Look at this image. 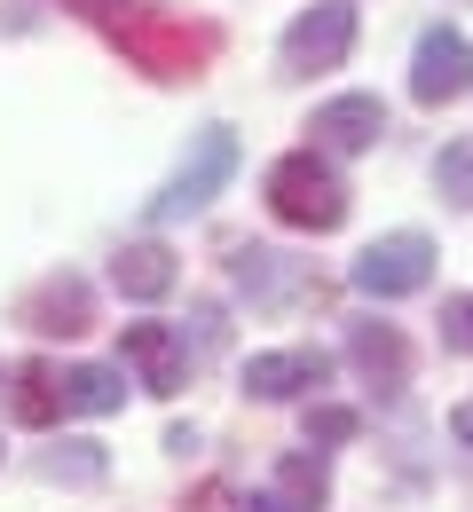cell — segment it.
I'll return each instance as SVG.
<instances>
[{"label": "cell", "instance_id": "10", "mask_svg": "<svg viewBox=\"0 0 473 512\" xmlns=\"http://www.w3.org/2000/svg\"><path fill=\"white\" fill-rule=\"evenodd\" d=\"M316 150L324 158H363V150H379V134H387V103L379 95H332V103H316Z\"/></svg>", "mask_w": 473, "mask_h": 512}, {"label": "cell", "instance_id": "12", "mask_svg": "<svg viewBox=\"0 0 473 512\" xmlns=\"http://www.w3.org/2000/svg\"><path fill=\"white\" fill-rule=\"evenodd\" d=\"M111 284H119V300L150 308V300H166V292L182 284V268H174V253H166L158 237H142V245H119V260H111Z\"/></svg>", "mask_w": 473, "mask_h": 512}, {"label": "cell", "instance_id": "4", "mask_svg": "<svg viewBox=\"0 0 473 512\" xmlns=\"http://www.w3.org/2000/svg\"><path fill=\"white\" fill-rule=\"evenodd\" d=\"M355 0H316V8H300L292 24H284V48H276V64L284 79H316V71H339L355 56Z\"/></svg>", "mask_w": 473, "mask_h": 512}, {"label": "cell", "instance_id": "6", "mask_svg": "<svg viewBox=\"0 0 473 512\" xmlns=\"http://www.w3.org/2000/svg\"><path fill=\"white\" fill-rule=\"evenodd\" d=\"M458 95H473V40L458 24H426L418 48H410V103L442 111V103H458Z\"/></svg>", "mask_w": 473, "mask_h": 512}, {"label": "cell", "instance_id": "15", "mask_svg": "<svg viewBox=\"0 0 473 512\" xmlns=\"http://www.w3.org/2000/svg\"><path fill=\"white\" fill-rule=\"evenodd\" d=\"M40 481H56V489H103V473H111V457L103 442H56L40 449V465H32Z\"/></svg>", "mask_w": 473, "mask_h": 512}, {"label": "cell", "instance_id": "22", "mask_svg": "<svg viewBox=\"0 0 473 512\" xmlns=\"http://www.w3.org/2000/svg\"><path fill=\"white\" fill-rule=\"evenodd\" d=\"M450 434H458V449H473V402H458V410H450Z\"/></svg>", "mask_w": 473, "mask_h": 512}, {"label": "cell", "instance_id": "20", "mask_svg": "<svg viewBox=\"0 0 473 512\" xmlns=\"http://www.w3.org/2000/svg\"><path fill=\"white\" fill-rule=\"evenodd\" d=\"M442 347H450V355H473V292H450V300H442Z\"/></svg>", "mask_w": 473, "mask_h": 512}, {"label": "cell", "instance_id": "19", "mask_svg": "<svg viewBox=\"0 0 473 512\" xmlns=\"http://www.w3.org/2000/svg\"><path fill=\"white\" fill-rule=\"evenodd\" d=\"M300 426H308V449H339V442H355V434H363V418H355V410H339V402H316Z\"/></svg>", "mask_w": 473, "mask_h": 512}, {"label": "cell", "instance_id": "8", "mask_svg": "<svg viewBox=\"0 0 473 512\" xmlns=\"http://www.w3.org/2000/svg\"><path fill=\"white\" fill-rule=\"evenodd\" d=\"M119 363L135 371L142 394H182V379H190V347H182V331L174 323H119Z\"/></svg>", "mask_w": 473, "mask_h": 512}, {"label": "cell", "instance_id": "17", "mask_svg": "<svg viewBox=\"0 0 473 512\" xmlns=\"http://www.w3.org/2000/svg\"><path fill=\"white\" fill-rule=\"evenodd\" d=\"M434 190H442V205L473 213V134L442 142V158H434Z\"/></svg>", "mask_w": 473, "mask_h": 512}, {"label": "cell", "instance_id": "2", "mask_svg": "<svg viewBox=\"0 0 473 512\" xmlns=\"http://www.w3.org/2000/svg\"><path fill=\"white\" fill-rule=\"evenodd\" d=\"M261 190H269V213L300 237H332L347 221V182H339V166L324 150H284Z\"/></svg>", "mask_w": 473, "mask_h": 512}, {"label": "cell", "instance_id": "9", "mask_svg": "<svg viewBox=\"0 0 473 512\" xmlns=\"http://www.w3.org/2000/svg\"><path fill=\"white\" fill-rule=\"evenodd\" d=\"M324 379H332L324 347H269V355H245V371H237V386L253 402H300L308 386H324Z\"/></svg>", "mask_w": 473, "mask_h": 512}, {"label": "cell", "instance_id": "3", "mask_svg": "<svg viewBox=\"0 0 473 512\" xmlns=\"http://www.w3.org/2000/svg\"><path fill=\"white\" fill-rule=\"evenodd\" d=\"M229 182H237V134H229V127H205L198 142H190V158L166 174V190L150 197V221H158V229L198 221V213L229 190Z\"/></svg>", "mask_w": 473, "mask_h": 512}, {"label": "cell", "instance_id": "16", "mask_svg": "<svg viewBox=\"0 0 473 512\" xmlns=\"http://www.w3.org/2000/svg\"><path fill=\"white\" fill-rule=\"evenodd\" d=\"M229 276H237L245 300H284V292H292V260L269 253V245H237V253H229Z\"/></svg>", "mask_w": 473, "mask_h": 512}, {"label": "cell", "instance_id": "14", "mask_svg": "<svg viewBox=\"0 0 473 512\" xmlns=\"http://www.w3.org/2000/svg\"><path fill=\"white\" fill-rule=\"evenodd\" d=\"M64 410H79V418L127 410V371H111V363H71L64 371Z\"/></svg>", "mask_w": 473, "mask_h": 512}, {"label": "cell", "instance_id": "11", "mask_svg": "<svg viewBox=\"0 0 473 512\" xmlns=\"http://www.w3.org/2000/svg\"><path fill=\"white\" fill-rule=\"evenodd\" d=\"M347 363H355V379L371 386V394H403L410 386V339L395 331V323H379V316H363V323H347Z\"/></svg>", "mask_w": 473, "mask_h": 512}, {"label": "cell", "instance_id": "7", "mask_svg": "<svg viewBox=\"0 0 473 512\" xmlns=\"http://www.w3.org/2000/svg\"><path fill=\"white\" fill-rule=\"evenodd\" d=\"M16 323L40 331V339H79V331H95V284L71 276V268H56V276H40V284L16 300Z\"/></svg>", "mask_w": 473, "mask_h": 512}, {"label": "cell", "instance_id": "13", "mask_svg": "<svg viewBox=\"0 0 473 512\" xmlns=\"http://www.w3.org/2000/svg\"><path fill=\"white\" fill-rule=\"evenodd\" d=\"M8 410H16V426L48 434V426L64 418V371H48V363H16V394H8Z\"/></svg>", "mask_w": 473, "mask_h": 512}, {"label": "cell", "instance_id": "21", "mask_svg": "<svg viewBox=\"0 0 473 512\" xmlns=\"http://www.w3.org/2000/svg\"><path fill=\"white\" fill-rule=\"evenodd\" d=\"M237 512H316V505H300V497H284V489H253Z\"/></svg>", "mask_w": 473, "mask_h": 512}, {"label": "cell", "instance_id": "5", "mask_svg": "<svg viewBox=\"0 0 473 512\" xmlns=\"http://www.w3.org/2000/svg\"><path fill=\"white\" fill-rule=\"evenodd\" d=\"M426 276H434V237L426 229H387L347 268V284L363 300H410V292H426Z\"/></svg>", "mask_w": 473, "mask_h": 512}, {"label": "cell", "instance_id": "18", "mask_svg": "<svg viewBox=\"0 0 473 512\" xmlns=\"http://www.w3.org/2000/svg\"><path fill=\"white\" fill-rule=\"evenodd\" d=\"M269 489H284V497H300V505L324 512V497H332V473H324V457H316V449H300V457H284V465H276Z\"/></svg>", "mask_w": 473, "mask_h": 512}, {"label": "cell", "instance_id": "1", "mask_svg": "<svg viewBox=\"0 0 473 512\" xmlns=\"http://www.w3.org/2000/svg\"><path fill=\"white\" fill-rule=\"evenodd\" d=\"M142 79H158V87H182V79H205L213 56H221V32L198 24V16H174V8H158V0H71Z\"/></svg>", "mask_w": 473, "mask_h": 512}]
</instances>
